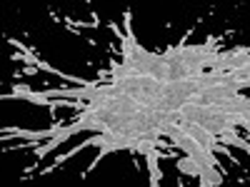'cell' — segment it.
Returning <instances> with one entry per match:
<instances>
[{"label": "cell", "instance_id": "obj_1", "mask_svg": "<svg viewBox=\"0 0 250 187\" xmlns=\"http://www.w3.org/2000/svg\"><path fill=\"white\" fill-rule=\"evenodd\" d=\"M203 90L198 77H188V80H173V82H163L160 85V97L155 102L153 110L163 112H178L185 102H190L198 93Z\"/></svg>", "mask_w": 250, "mask_h": 187}, {"label": "cell", "instance_id": "obj_2", "mask_svg": "<svg viewBox=\"0 0 250 187\" xmlns=\"http://www.w3.org/2000/svg\"><path fill=\"white\" fill-rule=\"evenodd\" d=\"M65 128L62 122H55L48 130H23V128H3L0 130V137L3 140H13V137H23V140H35V142H48L55 135H60V130Z\"/></svg>", "mask_w": 250, "mask_h": 187}, {"label": "cell", "instance_id": "obj_3", "mask_svg": "<svg viewBox=\"0 0 250 187\" xmlns=\"http://www.w3.org/2000/svg\"><path fill=\"white\" fill-rule=\"evenodd\" d=\"M210 108H215V110H220L225 115H250V100H248V95H240L238 93L230 100H223V102L210 105Z\"/></svg>", "mask_w": 250, "mask_h": 187}, {"label": "cell", "instance_id": "obj_4", "mask_svg": "<svg viewBox=\"0 0 250 187\" xmlns=\"http://www.w3.org/2000/svg\"><path fill=\"white\" fill-rule=\"evenodd\" d=\"M215 137H218V142L225 145V148H230V145H233V148H243L245 152H250V142L243 140V137L235 132V128H225V130H220Z\"/></svg>", "mask_w": 250, "mask_h": 187}]
</instances>
